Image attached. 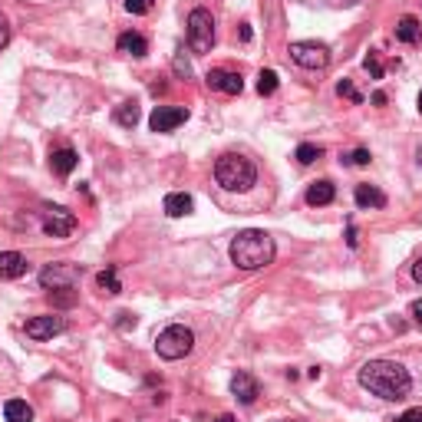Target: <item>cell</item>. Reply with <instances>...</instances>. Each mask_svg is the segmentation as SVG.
I'll list each match as a JSON object with an SVG mask.
<instances>
[{"mask_svg":"<svg viewBox=\"0 0 422 422\" xmlns=\"http://www.w3.org/2000/svg\"><path fill=\"white\" fill-rule=\"evenodd\" d=\"M360 386L380 399H406L412 389V376L396 360H369L360 367Z\"/></svg>","mask_w":422,"mask_h":422,"instance_id":"6da1fadb","label":"cell"},{"mask_svg":"<svg viewBox=\"0 0 422 422\" xmlns=\"http://www.w3.org/2000/svg\"><path fill=\"white\" fill-rule=\"evenodd\" d=\"M274 254H277L274 238L267 231H261V228H247V231H241L231 241V261H234V267H241V271H261V267H267L274 261Z\"/></svg>","mask_w":422,"mask_h":422,"instance_id":"7a4b0ae2","label":"cell"},{"mask_svg":"<svg viewBox=\"0 0 422 422\" xmlns=\"http://www.w3.org/2000/svg\"><path fill=\"white\" fill-rule=\"evenodd\" d=\"M215 178H218L221 188L247 191V188H254V182H258V168H254V162L245 159V155L225 152L218 162H215Z\"/></svg>","mask_w":422,"mask_h":422,"instance_id":"3957f363","label":"cell"},{"mask_svg":"<svg viewBox=\"0 0 422 422\" xmlns=\"http://www.w3.org/2000/svg\"><path fill=\"white\" fill-rule=\"evenodd\" d=\"M191 346H195V333L182 324H172L155 337V353L162 360H182V356L191 353Z\"/></svg>","mask_w":422,"mask_h":422,"instance_id":"277c9868","label":"cell"},{"mask_svg":"<svg viewBox=\"0 0 422 422\" xmlns=\"http://www.w3.org/2000/svg\"><path fill=\"white\" fill-rule=\"evenodd\" d=\"M188 46L191 53H211L215 46V17L208 14L204 7H195L188 14Z\"/></svg>","mask_w":422,"mask_h":422,"instance_id":"5b68a950","label":"cell"},{"mask_svg":"<svg viewBox=\"0 0 422 422\" xmlns=\"http://www.w3.org/2000/svg\"><path fill=\"white\" fill-rule=\"evenodd\" d=\"M290 60L304 69H327L330 67V46L327 43H317V40H300L290 43Z\"/></svg>","mask_w":422,"mask_h":422,"instance_id":"8992f818","label":"cell"},{"mask_svg":"<svg viewBox=\"0 0 422 422\" xmlns=\"http://www.w3.org/2000/svg\"><path fill=\"white\" fill-rule=\"evenodd\" d=\"M82 277V264H69V261H60V264H46L40 271V284L46 290H60V287H76Z\"/></svg>","mask_w":422,"mask_h":422,"instance_id":"52a82bcc","label":"cell"},{"mask_svg":"<svg viewBox=\"0 0 422 422\" xmlns=\"http://www.w3.org/2000/svg\"><path fill=\"white\" fill-rule=\"evenodd\" d=\"M43 231L50 238H69L76 231V215L63 204H46L43 208Z\"/></svg>","mask_w":422,"mask_h":422,"instance_id":"ba28073f","label":"cell"},{"mask_svg":"<svg viewBox=\"0 0 422 422\" xmlns=\"http://www.w3.org/2000/svg\"><path fill=\"white\" fill-rule=\"evenodd\" d=\"M185 119H188L185 106H155V112L149 116V129L152 132H175Z\"/></svg>","mask_w":422,"mask_h":422,"instance_id":"9c48e42d","label":"cell"},{"mask_svg":"<svg viewBox=\"0 0 422 422\" xmlns=\"http://www.w3.org/2000/svg\"><path fill=\"white\" fill-rule=\"evenodd\" d=\"M67 330V320L56 317V313H46V317H30L27 320V337L30 340H53L56 333Z\"/></svg>","mask_w":422,"mask_h":422,"instance_id":"30bf717a","label":"cell"},{"mask_svg":"<svg viewBox=\"0 0 422 422\" xmlns=\"http://www.w3.org/2000/svg\"><path fill=\"white\" fill-rule=\"evenodd\" d=\"M204 82H208L211 89L225 93V96H238L241 89H245V80H241L238 73H231V69H211V73L204 76Z\"/></svg>","mask_w":422,"mask_h":422,"instance_id":"8fae6325","label":"cell"},{"mask_svg":"<svg viewBox=\"0 0 422 422\" xmlns=\"http://www.w3.org/2000/svg\"><path fill=\"white\" fill-rule=\"evenodd\" d=\"M27 274V258L20 251H0V281H17Z\"/></svg>","mask_w":422,"mask_h":422,"instance_id":"7c38bea8","label":"cell"},{"mask_svg":"<svg viewBox=\"0 0 422 422\" xmlns=\"http://www.w3.org/2000/svg\"><path fill=\"white\" fill-rule=\"evenodd\" d=\"M231 393L245 403V406H251L254 399L261 396V386H258V380L251 376V373H234V380H231Z\"/></svg>","mask_w":422,"mask_h":422,"instance_id":"4fadbf2b","label":"cell"},{"mask_svg":"<svg viewBox=\"0 0 422 422\" xmlns=\"http://www.w3.org/2000/svg\"><path fill=\"white\" fill-rule=\"evenodd\" d=\"M333 198H337V188H333L330 178H320V182H313L310 188H307V204H313V208H324Z\"/></svg>","mask_w":422,"mask_h":422,"instance_id":"5bb4252c","label":"cell"},{"mask_svg":"<svg viewBox=\"0 0 422 422\" xmlns=\"http://www.w3.org/2000/svg\"><path fill=\"white\" fill-rule=\"evenodd\" d=\"M116 46H119V53H125V56H136V60H142V56L149 53V40L142 37V33H123L119 40H116Z\"/></svg>","mask_w":422,"mask_h":422,"instance_id":"9a60e30c","label":"cell"},{"mask_svg":"<svg viewBox=\"0 0 422 422\" xmlns=\"http://www.w3.org/2000/svg\"><path fill=\"white\" fill-rule=\"evenodd\" d=\"M191 208H195V202H191V195H185V191L165 195V215L168 218H185V215H191Z\"/></svg>","mask_w":422,"mask_h":422,"instance_id":"2e32d148","label":"cell"},{"mask_svg":"<svg viewBox=\"0 0 422 422\" xmlns=\"http://www.w3.org/2000/svg\"><path fill=\"white\" fill-rule=\"evenodd\" d=\"M76 165H80V155H76L73 149H56L53 155H50V168H53L60 178L73 175V168H76Z\"/></svg>","mask_w":422,"mask_h":422,"instance_id":"e0dca14e","label":"cell"},{"mask_svg":"<svg viewBox=\"0 0 422 422\" xmlns=\"http://www.w3.org/2000/svg\"><path fill=\"white\" fill-rule=\"evenodd\" d=\"M353 198L360 208H386V195H383L376 185H356Z\"/></svg>","mask_w":422,"mask_h":422,"instance_id":"ac0fdd59","label":"cell"},{"mask_svg":"<svg viewBox=\"0 0 422 422\" xmlns=\"http://www.w3.org/2000/svg\"><path fill=\"white\" fill-rule=\"evenodd\" d=\"M396 40L399 43H419L422 40V24L416 17H403L396 24Z\"/></svg>","mask_w":422,"mask_h":422,"instance_id":"d6986e66","label":"cell"},{"mask_svg":"<svg viewBox=\"0 0 422 422\" xmlns=\"http://www.w3.org/2000/svg\"><path fill=\"white\" fill-rule=\"evenodd\" d=\"M3 419L7 422H33V409L24 399H7L3 403Z\"/></svg>","mask_w":422,"mask_h":422,"instance_id":"ffe728a7","label":"cell"},{"mask_svg":"<svg viewBox=\"0 0 422 422\" xmlns=\"http://www.w3.org/2000/svg\"><path fill=\"white\" fill-rule=\"evenodd\" d=\"M96 284H99V290H103V294H112V297H116V294H123V284H119V274H116V267H106V271H99L96 274Z\"/></svg>","mask_w":422,"mask_h":422,"instance_id":"44dd1931","label":"cell"},{"mask_svg":"<svg viewBox=\"0 0 422 422\" xmlns=\"http://www.w3.org/2000/svg\"><path fill=\"white\" fill-rule=\"evenodd\" d=\"M50 304L56 310H69L80 304V294H76V287H60V290H50Z\"/></svg>","mask_w":422,"mask_h":422,"instance_id":"7402d4cb","label":"cell"},{"mask_svg":"<svg viewBox=\"0 0 422 422\" xmlns=\"http://www.w3.org/2000/svg\"><path fill=\"white\" fill-rule=\"evenodd\" d=\"M139 119H142V109H139V103H123V106L116 109V123L125 125V129H132Z\"/></svg>","mask_w":422,"mask_h":422,"instance_id":"603a6c76","label":"cell"},{"mask_svg":"<svg viewBox=\"0 0 422 422\" xmlns=\"http://www.w3.org/2000/svg\"><path fill=\"white\" fill-rule=\"evenodd\" d=\"M277 86H281L277 73H274V69H261V73H258V93L261 96H274V93H277Z\"/></svg>","mask_w":422,"mask_h":422,"instance_id":"cb8c5ba5","label":"cell"},{"mask_svg":"<svg viewBox=\"0 0 422 422\" xmlns=\"http://www.w3.org/2000/svg\"><path fill=\"white\" fill-rule=\"evenodd\" d=\"M324 155V149L320 146H313V142H300L297 146V152H294V159H297L300 165H310V162H317Z\"/></svg>","mask_w":422,"mask_h":422,"instance_id":"d4e9b609","label":"cell"},{"mask_svg":"<svg viewBox=\"0 0 422 422\" xmlns=\"http://www.w3.org/2000/svg\"><path fill=\"white\" fill-rule=\"evenodd\" d=\"M363 67H367V73L373 76V80H383V60L376 50H369V56L363 60Z\"/></svg>","mask_w":422,"mask_h":422,"instance_id":"484cf974","label":"cell"},{"mask_svg":"<svg viewBox=\"0 0 422 422\" xmlns=\"http://www.w3.org/2000/svg\"><path fill=\"white\" fill-rule=\"evenodd\" d=\"M337 93H340V96H346L350 103H363V96L356 93V86H353V82H350V80H340V82H337Z\"/></svg>","mask_w":422,"mask_h":422,"instance_id":"4316f807","label":"cell"},{"mask_svg":"<svg viewBox=\"0 0 422 422\" xmlns=\"http://www.w3.org/2000/svg\"><path fill=\"white\" fill-rule=\"evenodd\" d=\"M123 7L129 10V14H149V10H152V0H125Z\"/></svg>","mask_w":422,"mask_h":422,"instance_id":"83f0119b","label":"cell"},{"mask_svg":"<svg viewBox=\"0 0 422 422\" xmlns=\"http://www.w3.org/2000/svg\"><path fill=\"white\" fill-rule=\"evenodd\" d=\"M346 162H350V165H369V152L367 149H356L353 155H346Z\"/></svg>","mask_w":422,"mask_h":422,"instance_id":"f1b7e54d","label":"cell"},{"mask_svg":"<svg viewBox=\"0 0 422 422\" xmlns=\"http://www.w3.org/2000/svg\"><path fill=\"white\" fill-rule=\"evenodd\" d=\"M304 3H330V7H353L360 0H304Z\"/></svg>","mask_w":422,"mask_h":422,"instance_id":"f546056e","label":"cell"},{"mask_svg":"<svg viewBox=\"0 0 422 422\" xmlns=\"http://www.w3.org/2000/svg\"><path fill=\"white\" fill-rule=\"evenodd\" d=\"M7 40H10V27H7V17L0 14V50L7 46Z\"/></svg>","mask_w":422,"mask_h":422,"instance_id":"4dcf8cb0","label":"cell"},{"mask_svg":"<svg viewBox=\"0 0 422 422\" xmlns=\"http://www.w3.org/2000/svg\"><path fill=\"white\" fill-rule=\"evenodd\" d=\"M175 73H182V76H191V67H188V60H185V56H182V53L175 56Z\"/></svg>","mask_w":422,"mask_h":422,"instance_id":"1f68e13d","label":"cell"},{"mask_svg":"<svg viewBox=\"0 0 422 422\" xmlns=\"http://www.w3.org/2000/svg\"><path fill=\"white\" fill-rule=\"evenodd\" d=\"M396 422H422V409H409V412H403Z\"/></svg>","mask_w":422,"mask_h":422,"instance_id":"d6a6232c","label":"cell"},{"mask_svg":"<svg viewBox=\"0 0 422 422\" xmlns=\"http://www.w3.org/2000/svg\"><path fill=\"white\" fill-rule=\"evenodd\" d=\"M409 317H412V320H416V324L422 327V300H412V307H409Z\"/></svg>","mask_w":422,"mask_h":422,"instance_id":"836d02e7","label":"cell"},{"mask_svg":"<svg viewBox=\"0 0 422 422\" xmlns=\"http://www.w3.org/2000/svg\"><path fill=\"white\" fill-rule=\"evenodd\" d=\"M119 327H123V330L136 327V317H132V313H119Z\"/></svg>","mask_w":422,"mask_h":422,"instance_id":"e575fe53","label":"cell"},{"mask_svg":"<svg viewBox=\"0 0 422 422\" xmlns=\"http://www.w3.org/2000/svg\"><path fill=\"white\" fill-rule=\"evenodd\" d=\"M412 281H416V284H422V258L412 264Z\"/></svg>","mask_w":422,"mask_h":422,"instance_id":"d590c367","label":"cell"},{"mask_svg":"<svg viewBox=\"0 0 422 422\" xmlns=\"http://www.w3.org/2000/svg\"><path fill=\"white\" fill-rule=\"evenodd\" d=\"M346 245H350V247H356V228H353V225L346 228Z\"/></svg>","mask_w":422,"mask_h":422,"instance_id":"8d00e7d4","label":"cell"},{"mask_svg":"<svg viewBox=\"0 0 422 422\" xmlns=\"http://www.w3.org/2000/svg\"><path fill=\"white\" fill-rule=\"evenodd\" d=\"M241 40H251V24H241Z\"/></svg>","mask_w":422,"mask_h":422,"instance_id":"74e56055","label":"cell"},{"mask_svg":"<svg viewBox=\"0 0 422 422\" xmlns=\"http://www.w3.org/2000/svg\"><path fill=\"white\" fill-rule=\"evenodd\" d=\"M373 103H376V106H386V93H373Z\"/></svg>","mask_w":422,"mask_h":422,"instance_id":"f35d334b","label":"cell"},{"mask_svg":"<svg viewBox=\"0 0 422 422\" xmlns=\"http://www.w3.org/2000/svg\"><path fill=\"white\" fill-rule=\"evenodd\" d=\"M215 422H234V416H218Z\"/></svg>","mask_w":422,"mask_h":422,"instance_id":"ab89813d","label":"cell"},{"mask_svg":"<svg viewBox=\"0 0 422 422\" xmlns=\"http://www.w3.org/2000/svg\"><path fill=\"white\" fill-rule=\"evenodd\" d=\"M416 106H419V112H422V93H419V99H416Z\"/></svg>","mask_w":422,"mask_h":422,"instance_id":"60d3db41","label":"cell"},{"mask_svg":"<svg viewBox=\"0 0 422 422\" xmlns=\"http://www.w3.org/2000/svg\"><path fill=\"white\" fill-rule=\"evenodd\" d=\"M419 165H422V149H419Z\"/></svg>","mask_w":422,"mask_h":422,"instance_id":"b9f144b4","label":"cell"}]
</instances>
